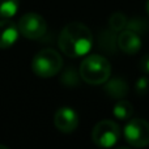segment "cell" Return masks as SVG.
<instances>
[{
	"label": "cell",
	"instance_id": "obj_9",
	"mask_svg": "<svg viewBox=\"0 0 149 149\" xmlns=\"http://www.w3.org/2000/svg\"><path fill=\"white\" fill-rule=\"evenodd\" d=\"M18 36V26L15 22L9 21V18H3L0 21V49L12 47L17 42Z\"/></svg>",
	"mask_w": 149,
	"mask_h": 149
},
{
	"label": "cell",
	"instance_id": "obj_13",
	"mask_svg": "<svg viewBox=\"0 0 149 149\" xmlns=\"http://www.w3.org/2000/svg\"><path fill=\"white\" fill-rule=\"evenodd\" d=\"M109 25H110L111 30L122 31L127 25V17L122 12H115L109 18Z\"/></svg>",
	"mask_w": 149,
	"mask_h": 149
},
{
	"label": "cell",
	"instance_id": "obj_7",
	"mask_svg": "<svg viewBox=\"0 0 149 149\" xmlns=\"http://www.w3.org/2000/svg\"><path fill=\"white\" fill-rule=\"evenodd\" d=\"M54 124L60 132L70 134V132H73L79 126V115L72 107L63 106L55 113Z\"/></svg>",
	"mask_w": 149,
	"mask_h": 149
},
{
	"label": "cell",
	"instance_id": "obj_4",
	"mask_svg": "<svg viewBox=\"0 0 149 149\" xmlns=\"http://www.w3.org/2000/svg\"><path fill=\"white\" fill-rule=\"evenodd\" d=\"M120 139V128L113 120L98 122L92 131V140L95 145L101 148H111Z\"/></svg>",
	"mask_w": 149,
	"mask_h": 149
},
{
	"label": "cell",
	"instance_id": "obj_11",
	"mask_svg": "<svg viewBox=\"0 0 149 149\" xmlns=\"http://www.w3.org/2000/svg\"><path fill=\"white\" fill-rule=\"evenodd\" d=\"M134 114L132 103L126 100H119L113 109V115L119 120H128Z\"/></svg>",
	"mask_w": 149,
	"mask_h": 149
},
{
	"label": "cell",
	"instance_id": "obj_8",
	"mask_svg": "<svg viewBox=\"0 0 149 149\" xmlns=\"http://www.w3.org/2000/svg\"><path fill=\"white\" fill-rule=\"evenodd\" d=\"M118 46L124 54L135 55L141 49V38L134 30H124L118 37Z\"/></svg>",
	"mask_w": 149,
	"mask_h": 149
},
{
	"label": "cell",
	"instance_id": "obj_5",
	"mask_svg": "<svg viewBox=\"0 0 149 149\" xmlns=\"http://www.w3.org/2000/svg\"><path fill=\"white\" fill-rule=\"evenodd\" d=\"M124 139L135 148H144L149 145V123L141 118L128 119L124 127Z\"/></svg>",
	"mask_w": 149,
	"mask_h": 149
},
{
	"label": "cell",
	"instance_id": "obj_17",
	"mask_svg": "<svg viewBox=\"0 0 149 149\" xmlns=\"http://www.w3.org/2000/svg\"><path fill=\"white\" fill-rule=\"evenodd\" d=\"M0 148H1V149H7V147H5V145H0Z\"/></svg>",
	"mask_w": 149,
	"mask_h": 149
},
{
	"label": "cell",
	"instance_id": "obj_3",
	"mask_svg": "<svg viewBox=\"0 0 149 149\" xmlns=\"http://www.w3.org/2000/svg\"><path fill=\"white\" fill-rule=\"evenodd\" d=\"M63 67V59L52 49L41 50L31 60V70L38 77L49 79L59 73Z\"/></svg>",
	"mask_w": 149,
	"mask_h": 149
},
{
	"label": "cell",
	"instance_id": "obj_15",
	"mask_svg": "<svg viewBox=\"0 0 149 149\" xmlns=\"http://www.w3.org/2000/svg\"><path fill=\"white\" fill-rule=\"evenodd\" d=\"M140 68H141V71L144 73L149 74V54L144 55L141 58V60H140Z\"/></svg>",
	"mask_w": 149,
	"mask_h": 149
},
{
	"label": "cell",
	"instance_id": "obj_2",
	"mask_svg": "<svg viewBox=\"0 0 149 149\" xmlns=\"http://www.w3.org/2000/svg\"><path fill=\"white\" fill-rule=\"evenodd\" d=\"M111 74V65L106 58L101 55H89L82 60L80 65V77L86 84L101 85L105 84Z\"/></svg>",
	"mask_w": 149,
	"mask_h": 149
},
{
	"label": "cell",
	"instance_id": "obj_14",
	"mask_svg": "<svg viewBox=\"0 0 149 149\" xmlns=\"http://www.w3.org/2000/svg\"><path fill=\"white\" fill-rule=\"evenodd\" d=\"M148 86H149L148 77H140V79L136 81V86H135V89H136L137 94L143 95L148 92Z\"/></svg>",
	"mask_w": 149,
	"mask_h": 149
},
{
	"label": "cell",
	"instance_id": "obj_10",
	"mask_svg": "<svg viewBox=\"0 0 149 149\" xmlns=\"http://www.w3.org/2000/svg\"><path fill=\"white\" fill-rule=\"evenodd\" d=\"M106 82H107V85L105 86V90L113 98L122 100L123 97H126L127 92H128V88H127V84L122 79H111V80H107Z\"/></svg>",
	"mask_w": 149,
	"mask_h": 149
},
{
	"label": "cell",
	"instance_id": "obj_16",
	"mask_svg": "<svg viewBox=\"0 0 149 149\" xmlns=\"http://www.w3.org/2000/svg\"><path fill=\"white\" fill-rule=\"evenodd\" d=\"M147 12H148V15H149V0H148V4H147Z\"/></svg>",
	"mask_w": 149,
	"mask_h": 149
},
{
	"label": "cell",
	"instance_id": "obj_12",
	"mask_svg": "<svg viewBox=\"0 0 149 149\" xmlns=\"http://www.w3.org/2000/svg\"><path fill=\"white\" fill-rule=\"evenodd\" d=\"M20 8L18 0H0V17L10 18L17 13Z\"/></svg>",
	"mask_w": 149,
	"mask_h": 149
},
{
	"label": "cell",
	"instance_id": "obj_1",
	"mask_svg": "<svg viewBox=\"0 0 149 149\" xmlns=\"http://www.w3.org/2000/svg\"><path fill=\"white\" fill-rule=\"evenodd\" d=\"M58 45L64 55L80 58L90 51L93 45V34L86 25L81 22H70L60 31Z\"/></svg>",
	"mask_w": 149,
	"mask_h": 149
},
{
	"label": "cell",
	"instance_id": "obj_6",
	"mask_svg": "<svg viewBox=\"0 0 149 149\" xmlns=\"http://www.w3.org/2000/svg\"><path fill=\"white\" fill-rule=\"evenodd\" d=\"M21 36L28 39H39L46 34L47 24L41 15L36 12H29L20 18L17 24Z\"/></svg>",
	"mask_w": 149,
	"mask_h": 149
}]
</instances>
